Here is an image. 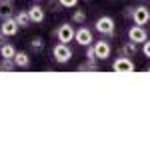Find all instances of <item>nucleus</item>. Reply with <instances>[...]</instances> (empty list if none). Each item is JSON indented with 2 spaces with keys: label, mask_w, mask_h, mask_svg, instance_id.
Instances as JSON below:
<instances>
[{
  "label": "nucleus",
  "mask_w": 150,
  "mask_h": 150,
  "mask_svg": "<svg viewBox=\"0 0 150 150\" xmlns=\"http://www.w3.org/2000/svg\"><path fill=\"white\" fill-rule=\"evenodd\" d=\"M94 28H96V32L104 38H112L116 34V22L112 16H100V18H96V22H94Z\"/></svg>",
  "instance_id": "obj_1"
},
{
  "label": "nucleus",
  "mask_w": 150,
  "mask_h": 150,
  "mask_svg": "<svg viewBox=\"0 0 150 150\" xmlns=\"http://www.w3.org/2000/svg\"><path fill=\"white\" fill-rule=\"evenodd\" d=\"M52 58L58 64H66V62L72 60V48L68 44H64V42H58L56 46L52 48Z\"/></svg>",
  "instance_id": "obj_2"
},
{
  "label": "nucleus",
  "mask_w": 150,
  "mask_h": 150,
  "mask_svg": "<svg viewBox=\"0 0 150 150\" xmlns=\"http://www.w3.org/2000/svg\"><path fill=\"white\" fill-rule=\"evenodd\" d=\"M74 34H76V30H74V26L70 22H62L56 30H54L56 40L58 42H64V44H68L70 40H74Z\"/></svg>",
  "instance_id": "obj_3"
},
{
  "label": "nucleus",
  "mask_w": 150,
  "mask_h": 150,
  "mask_svg": "<svg viewBox=\"0 0 150 150\" xmlns=\"http://www.w3.org/2000/svg\"><path fill=\"white\" fill-rule=\"evenodd\" d=\"M112 70L118 72V74H130V72H134V70H136V66H134L132 58L118 56L114 62H112Z\"/></svg>",
  "instance_id": "obj_4"
},
{
  "label": "nucleus",
  "mask_w": 150,
  "mask_h": 150,
  "mask_svg": "<svg viewBox=\"0 0 150 150\" xmlns=\"http://www.w3.org/2000/svg\"><path fill=\"white\" fill-rule=\"evenodd\" d=\"M130 20H132L134 24H138V26H144V24L150 22V10L144 6V4L134 6V8H132V16H130Z\"/></svg>",
  "instance_id": "obj_5"
},
{
  "label": "nucleus",
  "mask_w": 150,
  "mask_h": 150,
  "mask_svg": "<svg viewBox=\"0 0 150 150\" xmlns=\"http://www.w3.org/2000/svg\"><path fill=\"white\" fill-rule=\"evenodd\" d=\"M74 42L76 44H80V46H90L94 42V36H92V30L90 28H86V26H80L78 30H76V34H74Z\"/></svg>",
  "instance_id": "obj_6"
},
{
  "label": "nucleus",
  "mask_w": 150,
  "mask_h": 150,
  "mask_svg": "<svg viewBox=\"0 0 150 150\" xmlns=\"http://www.w3.org/2000/svg\"><path fill=\"white\" fill-rule=\"evenodd\" d=\"M94 46V54H96V60H106V58H110L112 54V46H110V42H106V40H98V42H92Z\"/></svg>",
  "instance_id": "obj_7"
},
{
  "label": "nucleus",
  "mask_w": 150,
  "mask_h": 150,
  "mask_svg": "<svg viewBox=\"0 0 150 150\" xmlns=\"http://www.w3.org/2000/svg\"><path fill=\"white\" fill-rule=\"evenodd\" d=\"M128 40H132V42H136V44H142V42H146L148 40V32H146V28L144 26H130L128 28Z\"/></svg>",
  "instance_id": "obj_8"
},
{
  "label": "nucleus",
  "mask_w": 150,
  "mask_h": 150,
  "mask_svg": "<svg viewBox=\"0 0 150 150\" xmlns=\"http://www.w3.org/2000/svg\"><path fill=\"white\" fill-rule=\"evenodd\" d=\"M28 16H30L32 24H40V22H44V18H46V12H44V8H42L38 2H34V4L28 8Z\"/></svg>",
  "instance_id": "obj_9"
},
{
  "label": "nucleus",
  "mask_w": 150,
  "mask_h": 150,
  "mask_svg": "<svg viewBox=\"0 0 150 150\" xmlns=\"http://www.w3.org/2000/svg\"><path fill=\"white\" fill-rule=\"evenodd\" d=\"M18 28H20V26H18V22H16V20H14V16H12V18H6V20H2L0 32H2V34L8 38V36H16V34H18Z\"/></svg>",
  "instance_id": "obj_10"
},
{
  "label": "nucleus",
  "mask_w": 150,
  "mask_h": 150,
  "mask_svg": "<svg viewBox=\"0 0 150 150\" xmlns=\"http://www.w3.org/2000/svg\"><path fill=\"white\" fill-rule=\"evenodd\" d=\"M136 52H138V44L132 42V40L124 42V44L120 46V50H118L120 56H126V58H134V56H136Z\"/></svg>",
  "instance_id": "obj_11"
},
{
  "label": "nucleus",
  "mask_w": 150,
  "mask_h": 150,
  "mask_svg": "<svg viewBox=\"0 0 150 150\" xmlns=\"http://www.w3.org/2000/svg\"><path fill=\"white\" fill-rule=\"evenodd\" d=\"M14 16V2L10 0H0V20H6Z\"/></svg>",
  "instance_id": "obj_12"
},
{
  "label": "nucleus",
  "mask_w": 150,
  "mask_h": 150,
  "mask_svg": "<svg viewBox=\"0 0 150 150\" xmlns=\"http://www.w3.org/2000/svg\"><path fill=\"white\" fill-rule=\"evenodd\" d=\"M14 20L18 22V26H20V28H28V26L32 24L30 16H28V10H18L16 14H14Z\"/></svg>",
  "instance_id": "obj_13"
},
{
  "label": "nucleus",
  "mask_w": 150,
  "mask_h": 150,
  "mask_svg": "<svg viewBox=\"0 0 150 150\" xmlns=\"http://www.w3.org/2000/svg\"><path fill=\"white\" fill-rule=\"evenodd\" d=\"M12 60H14L16 68H28V66H30V56H28L26 52H16Z\"/></svg>",
  "instance_id": "obj_14"
},
{
  "label": "nucleus",
  "mask_w": 150,
  "mask_h": 150,
  "mask_svg": "<svg viewBox=\"0 0 150 150\" xmlns=\"http://www.w3.org/2000/svg\"><path fill=\"white\" fill-rule=\"evenodd\" d=\"M16 52H18V50L12 46V44H4V42L0 44V56L2 58H14Z\"/></svg>",
  "instance_id": "obj_15"
},
{
  "label": "nucleus",
  "mask_w": 150,
  "mask_h": 150,
  "mask_svg": "<svg viewBox=\"0 0 150 150\" xmlns=\"http://www.w3.org/2000/svg\"><path fill=\"white\" fill-rule=\"evenodd\" d=\"M78 70H80V72H96V70H98V62L86 60V62L78 64Z\"/></svg>",
  "instance_id": "obj_16"
},
{
  "label": "nucleus",
  "mask_w": 150,
  "mask_h": 150,
  "mask_svg": "<svg viewBox=\"0 0 150 150\" xmlns=\"http://www.w3.org/2000/svg\"><path fill=\"white\" fill-rule=\"evenodd\" d=\"M14 68H16V64H14L12 58H2V62H0V70H4V72H12Z\"/></svg>",
  "instance_id": "obj_17"
},
{
  "label": "nucleus",
  "mask_w": 150,
  "mask_h": 150,
  "mask_svg": "<svg viewBox=\"0 0 150 150\" xmlns=\"http://www.w3.org/2000/svg\"><path fill=\"white\" fill-rule=\"evenodd\" d=\"M72 22H74V24H84V22H86V12L80 10V8L74 10V14H72Z\"/></svg>",
  "instance_id": "obj_18"
},
{
  "label": "nucleus",
  "mask_w": 150,
  "mask_h": 150,
  "mask_svg": "<svg viewBox=\"0 0 150 150\" xmlns=\"http://www.w3.org/2000/svg\"><path fill=\"white\" fill-rule=\"evenodd\" d=\"M30 48L36 50V52H38V50H42V48H44V38H40V36L32 38V40H30Z\"/></svg>",
  "instance_id": "obj_19"
},
{
  "label": "nucleus",
  "mask_w": 150,
  "mask_h": 150,
  "mask_svg": "<svg viewBox=\"0 0 150 150\" xmlns=\"http://www.w3.org/2000/svg\"><path fill=\"white\" fill-rule=\"evenodd\" d=\"M58 2L62 8H76V4H78V0H58Z\"/></svg>",
  "instance_id": "obj_20"
},
{
  "label": "nucleus",
  "mask_w": 150,
  "mask_h": 150,
  "mask_svg": "<svg viewBox=\"0 0 150 150\" xmlns=\"http://www.w3.org/2000/svg\"><path fill=\"white\" fill-rule=\"evenodd\" d=\"M86 60H92V62H98L96 60V54H94V46H86Z\"/></svg>",
  "instance_id": "obj_21"
},
{
  "label": "nucleus",
  "mask_w": 150,
  "mask_h": 150,
  "mask_svg": "<svg viewBox=\"0 0 150 150\" xmlns=\"http://www.w3.org/2000/svg\"><path fill=\"white\" fill-rule=\"evenodd\" d=\"M142 54H144L146 58H150V40L142 42Z\"/></svg>",
  "instance_id": "obj_22"
},
{
  "label": "nucleus",
  "mask_w": 150,
  "mask_h": 150,
  "mask_svg": "<svg viewBox=\"0 0 150 150\" xmlns=\"http://www.w3.org/2000/svg\"><path fill=\"white\" fill-rule=\"evenodd\" d=\"M48 6H50V8H54V12H58V10H60V8H62L58 0H48Z\"/></svg>",
  "instance_id": "obj_23"
},
{
  "label": "nucleus",
  "mask_w": 150,
  "mask_h": 150,
  "mask_svg": "<svg viewBox=\"0 0 150 150\" xmlns=\"http://www.w3.org/2000/svg\"><path fill=\"white\" fill-rule=\"evenodd\" d=\"M4 38H6V36H4V34H2V32H0V44L4 42Z\"/></svg>",
  "instance_id": "obj_24"
},
{
  "label": "nucleus",
  "mask_w": 150,
  "mask_h": 150,
  "mask_svg": "<svg viewBox=\"0 0 150 150\" xmlns=\"http://www.w3.org/2000/svg\"><path fill=\"white\" fill-rule=\"evenodd\" d=\"M32 2H42V0H32Z\"/></svg>",
  "instance_id": "obj_25"
},
{
  "label": "nucleus",
  "mask_w": 150,
  "mask_h": 150,
  "mask_svg": "<svg viewBox=\"0 0 150 150\" xmlns=\"http://www.w3.org/2000/svg\"><path fill=\"white\" fill-rule=\"evenodd\" d=\"M146 72H150V66H148V68H146Z\"/></svg>",
  "instance_id": "obj_26"
},
{
  "label": "nucleus",
  "mask_w": 150,
  "mask_h": 150,
  "mask_svg": "<svg viewBox=\"0 0 150 150\" xmlns=\"http://www.w3.org/2000/svg\"><path fill=\"white\" fill-rule=\"evenodd\" d=\"M10 2H14V0H10Z\"/></svg>",
  "instance_id": "obj_27"
},
{
  "label": "nucleus",
  "mask_w": 150,
  "mask_h": 150,
  "mask_svg": "<svg viewBox=\"0 0 150 150\" xmlns=\"http://www.w3.org/2000/svg\"><path fill=\"white\" fill-rule=\"evenodd\" d=\"M84 2H86V0H84Z\"/></svg>",
  "instance_id": "obj_28"
}]
</instances>
